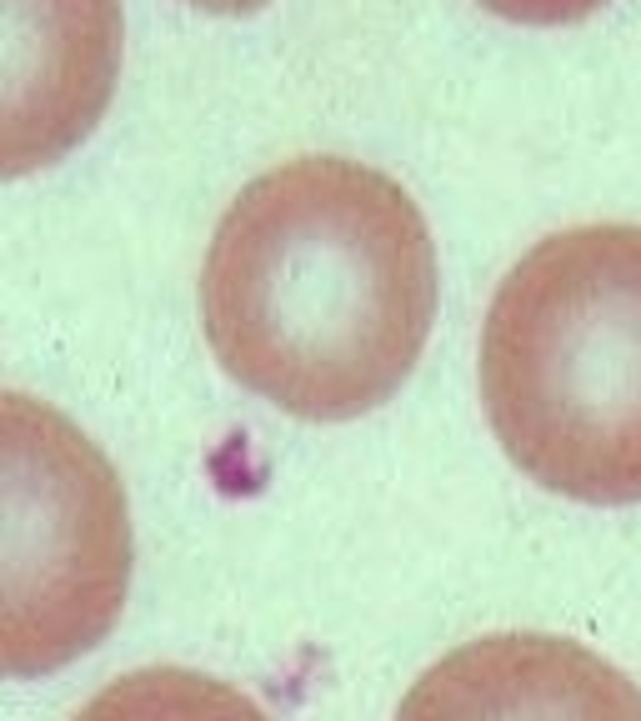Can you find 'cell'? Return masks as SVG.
Listing matches in <instances>:
<instances>
[{"label": "cell", "instance_id": "52a82bcc", "mask_svg": "<svg viewBox=\"0 0 641 721\" xmlns=\"http://www.w3.org/2000/svg\"><path fill=\"white\" fill-rule=\"evenodd\" d=\"M491 16L516 20V26H571L601 10L607 0H481Z\"/></svg>", "mask_w": 641, "mask_h": 721}, {"label": "cell", "instance_id": "ba28073f", "mask_svg": "<svg viewBox=\"0 0 641 721\" xmlns=\"http://www.w3.org/2000/svg\"><path fill=\"white\" fill-rule=\"evenodd\" d=\"M186 6L210 10V16H246V10H260V6H270V0H186Z\"/></svg>", "mask_w": 641, "mask_h": 721}, {"label": "cell", "instance_id": "5b68a950", "mask_svg": "<svg viewBox=\"0 0 641 721\" xmlns=\"http://www.w3.org/2000/svg\"><path fill=\"white\" fill-rule=\"evenodd\" d=\"M396 721H641V687L581 641L496 631L421 671Z\"/></svg>", "mask_w": 641, "mask_h": 721}, {"label": "cell", "instance_id": "277c9868", "mask_svg": "<svg viewBox=\"0 0 641 721\" xmlns=\"http://www.w3.org/2000/svg\"><path fill=\"white\" fill-rule=\"evenodd\" d=\"M120 50V0H0V180L90 140L116 100Z\"/></svg>", "mask_w": 641, "mask_h": 721}, {"label": "cell", "instance_id": "6da1fadb", "mask_svg": "<svg viewBox=\"0 0 641 721\" xmlns=\"http://www.w3.org/2000/svg\"><path fill=\"white\" fill-rule=\"evenodd\" d=\"M436 320V246L386 170L296 156L240 186L200 266L220 371L300 421H356L401 391Z\"/></svg>", "mask_w": 641, "mask_h": 721}, {"label": "cell", "instance_id": "8992f818", "mask_svg": "<svg viewBox=\"0 0 641 721\" xmlns=\"http://www.w3.org/2000/svg\"><path fill=\"white\" fill-rule=\"evenodd\" d=\"M70 721H270L240 687L186 666H146L100 687Z\"/></svg>", "mask_w": 641, "mask_h": 721}, {"label": "cell", "instance_id": "3957f363", "mask_svg": "<svg viewBox=\"0 0 641 721\" xmlns=\"http://www.w3.org/2000/svg\"><path fill=\"white\" fill-rule=\"evenodd\" d=\"M110 456L30 391H0V681H40L110 636L130 591Z\"/></svg>", "mask_w": 641, "mask_h": 721}, {"label": "cell", "instance_id": "7a4b0ae2", "mask_svg": "<svg viewBox=\"0 0 641 721\" xmlns=\"http://www.w3.org/2000/svg\"><path fill=\"white\" fill-rule=\"evenodd\" d=\"M481 401L536 486L641 501V226H571L501 276L481 320Z\"/></svg>", "mask_w": 641, "mask_h": 721}]
</instances>
